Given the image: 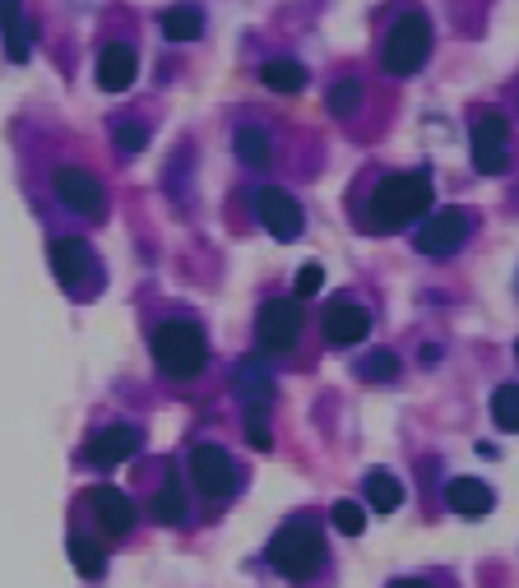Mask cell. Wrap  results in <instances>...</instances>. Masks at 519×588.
Listing matches in <instances>:
<instances>
[{
	"instance_id": "cell-1",
	"label": "cell",
	"mask_w": 519,
	"mask_h": 588,
	"mask_svg": "<svg viewBox=\"0 0 519 588\" xmlns=\"http://www.w3.org/2000/svg\"><path fill=\"white\" fill-rule=\"evenodd\" d=\"M431 209V181L427 171H394V177H385L371 200H367V218L376 232H394V228H408V222L427 218Z\"/></svg>"
},
{
	"instance_id": "cell-2",
	"label": "cell",
	"mask_w": 519,
	"mask_h": 588,
	"mask_svg": "<svg viewBox=\"0 0 519 588\" xmlns=\"http://www.w3.org/2000/svg\"><path fill=\"white\" fill-rule=\"evenodd\" d=\"M265 561L274 565V575H283L288 584H311L330 561V547H325V533L306 519H292L269 538Z\"/></svg>"
},
{
	"instance_id": "cell-3",
	"label": "cell",
	"mask_w": 519,
	"mask_h": 588,
	"mask_svg": "<svg viewBox=\"0 0 519 588\" xmlns=\"http://www.w3.org/2000/svg\"><path fill=\"white\" fill-rule=\"evenodd\" d=\"M153 348V361H159V371L172 375V380H190L204 371V361H210V338L195 320H163L159 330L149 338Z\"/></svg>"
},
{
	"instance_id": "cell-4",
	"label": "cell",
	"mask_w": 519,
	"mask_h": 588,
	"mask_svg": "<svg viewBox=\"0 0 519 588\" xmlns=\"http://www.w3.org/2000/svg\"><path fill=\"white\" fill-rule=\"evenodd\" d=\"M431 56V24L422 14H404L400 24L385 33V51H380V65H385L390 75H418Z\"/></svg>"
},
{
	"instance_id": "cell-5",
	"label": "cell",
	"mask_w": 519,
	"mask_h": 588,
	"mask_svg": "<svg viewBox=\"0 0 519 588\" xmlns=\"http://www.w3.org/2000/svg\"><path fill=\"white\" fill-rule=\"evenodd\" d=\"M260 353H292L302 338V302L298 297H279L260 306V324H255Z\"/></svg>"
},
{
	"instance_id": "cell-6",
	"label": "cell",
	"mask_w": 519,
	"mask_h": 588,
	"mask_svg": "<svg viewBox=\"0 0 519 588\" xmlns=\"http://www.w3.org/2000/svg\"><path fill=\"white\" fill-rule=\"evenodd\" d=\"M51 190H56V200L65 204V209H75L84 218L107 214V190H102V181L93 177V171H84V167L61 163L56 171H51Z\"/></svg>"
},
{
	"instance_id": "cell-7",
	"label": "cell",
	"mask_w": 519,
	"mask_h": 588,
	"mask_svg": "<svg viewBox=\"0 0 519 588\" xmlns=\"http://www.w3.org/2000/svg\"><path fill=\"white\" fill-rule=\"evenodd\" d=\"M51 273L65 292H89L98 283V255L89 241L79 237H56L51 241Z\"/></svg>"
},
{
	"instance_id": "cell-8",
	"label": "cell",
	"mask_w": 519,
	"mask_h": 588,
	"mask_svg": "<svg viewBox=\"0 0 519 588\" xmlns=\"http://www.w3.org/2000/svg\"><path fill=\"white\" fill-rule=\"evenodd\" d=\"M190 482L204 500H228L237 491V463L228 459V449L195 445L190 449Z\"/></svg>"
},
{
	"instance_id": "cell-9",
	"label": "cell",
	"mask_w": 519,
	"mask_h": 588,
	"mask_svg": "<svg viewBox=\"0 0 519 588\" xmlns=\"http://www.w3.org/2000/svg\"><path fill=\"white\" fill-rule=\"evenodd\" d=\"M510 163V126L501 112H482L473 120V167L482 177H501Z\"/></svg>"
},
{
	"instance_id": "cell-10",
	"label": "cell",
	"mask_w": 519,
	"mask_h": 588,
	"mask_svg": "<svg viewBox=\"0 0 519 588\" xmlns=\"http://www.w3.org/2000/svg\"><path fill=\"white\" fill-rule=\"evenodd\" d=\"M469 228H473V218L464 209H436V214L422 218L413 246H418L422 255H455L464 241H469Z\"/></svg>"
},
{
	"instance_id": "cell-11",
	"label": "cell",
	"mask_w": 519,
	"mask_h": 588,
	"mask_svg": "<svg viewBox=\"0 0 519 588\" xmlns=\"http://www.w3.org/2000/svg\"><path fill=\"white\" fill-rule=\"evenodd\" d=\"M255 214H260V222L269 228L274 241H298L302 228H306L302 204L292 200L288 190H279V186H265V190H260V195H255Z\"/></svg>"
},
{
	"instance_id": "cell-12",
	"label": "cell",
	"mask_w": 519,
	"mask_h": 588,
	"mask_svg": "<svg viewBox=\"0 0 519 588\" xmlns=\"http://www.w3.org/2000/svg\"><path fill=\"white\" fill-rule=\"evenodd\" d=\"M84 506H89V514H93V524H98L102 538H126L130 524H135L130 496H126V491H116V487H93Z\"/></svg>"
},
{
	"instance_id": "cell-13",
	"label": "cell",
	"mask_w": 519,
	"mask_h": 588,
	"mask_svg": "<svg viewBox=\"0 0 519 588\" xmlns=\"http://www.w3.org/2000/svg\"><path fill=\"white\" fill-rule=\"evenodd\" d=\"M320 330H325V338L334 343V348H353V343H362L371 334V316L362 310L357 302H330L325 306V316H320Z\"/></svg>"
},
{
	"instance_id": "cell-14",
	"label": "cell",
	"mask_w": 519,
	"mask_h": 588,
	"mask_svg": "<svg viewBox=\"0 0 519 588\" xmlns=\"http://www.w3.org/2000/svg\"><path fill=\"white\" fill-rule=\"evenodd\" d=\"M135 449H140V431L135 426H107L84 445V459H89L93 469H116V463H126Z\"/></svg>"
},
{
	"instance_id": "cell-15",
	"label": "cell",
	"mask_w": 519,
	"mask_h": 588,
	"mask_svg": "<svg viewBox=\"0 0 519 588\" xmlns=\"http://www.w3.org/2000/svg\"><path fill=\"white\" fill-rule=\"evenodd\" d=\"M135 79V47L130 42H107L98 56V89L102 93H126Z\"/></svg>"
},
{
	"instance_id": "cell-16",
	"label": "cell",
	"mask_w": 519,
	"mask_h": 588,
	"mask_svg": "<svg viewBox=\"0 0 519 588\" xmlns=\"http://www.w3.org/2000/svg\"><path fill=\"white\" fill-rule=\"evenodd\" d=\"M445 506L455 510V514L478 519V514H488V510L496 506V496H492L488 482H478V477H455V482L445 487Z\"/></svg>"
},
{
	"instance_id": "cell-17",
	"label": "cell",
	"mask_w": 519,
	"mask_h": 588,
	"mask_svg": "<svg viewBox=\"0 0 519 588\" xmlns=\"http://www.w3.org/2000/svg\"><path fill=\"white\" fill-rule=\"evenodd\" d=\"M149 514L159 519V524H167V528H177V524H186V514H190V500H186V487H181V477L172 473L159 491H153V500H149Z\"/></svg>"
},
{
	"instance_id": "cell-18",
	"label": "cell",
	"mask_w": 519,
	"mask_h": 588,
	"mask_svg": "<svg viewBox=\"0 0 519 588\" xmlns=\"http://www.w3.org/2000/svg\"><path fill=\"white\" fill-rule=\"evenodd\" d=\"M237 399L246 404V408H265L269 404V394H274V385H269V375H265V367H260V361H237Z\"/></svg>"
},
{
	"instance_id": "cell-19",
	"label": "cell",
	"mask_w": 519,
	"mask_h": 588,
	"mask_svg": "<svg viewBox=\"0 0 519 588\" xmlns=\"http://www.w3.org/2000/svg\"><path fill=\"white\" fill-rule=\"evenodd\" d=\"M20 5L24 0H0V33H5V51H10L14 65L28 61V28L20 20Z\"/></svg>"
},
{
	"instance_id": "cell-20",
	"label": "cell",
	"mask_w": 519,
	"mask_h": 588,
	"mask_svg": "<svg viewBox=\"0 0 519 588\" xmlns=\"http://www.w3.org/2000/svg\"><path fill=\"white\" fill-rule=\"evenodd\" d=\"M232 149H237V158L246 167H269V158H274V144H269V135L260 126H237Z\"/></svg>"
},
{
	"instance_id": "cell-21",
	"label": "cell",
	"mask_w": 519,
	"mask_h": 588,
	"mask_svg": "<svg viewBox=\"0 0 519 588\" xmlns=\"http://www.w3.org/2000/svg\"><path fill=\"white\" fill-rule=\"evenodd\" d=\"M163 33H167V42H195L204 33V14L195 5H172L163 14Z\"/></svg>"
},
{
	"instance_id": "cell-22",
	"label": "cell",
	"mask_w": 519,
	"mask_h": 588,
	"mask_svg": "<svg viewBox=\"0 0 519 588\" xmlns=\"http://www.w3.org/2000/svg\"><path fill=\"white\" fill-rule=\"evenodd\" d=\"M367 500H371V510H380V514L400 510V506H404V487H400V477L385 473V469L367 473Z\"/></svg>"
},
{
	"instance_id": "cell-23",
	"label": "cell",
	"mask_w": 519,
	"mask_h": 588,
	"mask_svg": "<svg viewBox=\"0 0 519 588\" xmlns=\"http://www.w3.org/2000/svg\"><path fill=\"white\" fill-rule=\"evenodd\" d=\"M71 561H75V570H79V575L84 579H98L102 575V561H107V557H102V542L98 538H89V533H71Z\"/></svg>"
},
{
	"instance_id": "cell-24",
	"label": "cell",
	"mask_w": 519,
	"mask_h": 588,
	"mask_svg": "<svg viewBox=\"0 0 519 588\" xmlns=\"http://www.w3.org/2000/svg\"><path fill=\"white\" fill-rule=\"evenodd\" d=\"M260 79H265V89H274V93H302L306 89V71L298 61H269L265 71H260Z\"/></svg>"
},
{
	"instance_id": "cell-25",
	"label": "cell",
	"mask_w": 519,
	"mask_h": 588,
	"mask_svg": "<svg viewBox=\"0 0 519 588\" xmlns=\"http://www.w3.org/2000/svg\"><path fill=\"white\" fill-rule=\"evenodd\" d=\"M492 422L501 431H519V385H501L492 394Z\"/></svg>"
},
{
	"instance_id": "cell-26",
	"label": "cell",
	"mask_w": 519,
	"mask_h": 588,
	"mask_svg": "<svg viewBox=\"0 0 519 588\" xmlns=\"http://www.w3.org/2000/svg\"><path fill=\"white\" fill-rule=\"evenodd\" d=\"M357 102H362V79H339L330 89V112L334 116H353Z\"/></svg>"
},
{
	"instance_id": "cell-27",
	"label": "cell",
	"mask_w": 519,
	"mask_h": 588,
	"mask_svg": "<svg viewBox=\"0 0 519 588\" xmlns=\"http://www.w3.org/2000/svg\"><path fill=\"white\" fill-rule=\"evenodd\" d=\"M330 519H334V528H339V533H349V538H357V533L367 528V510H362L357 500H339Z\"/></svg>"
},
{
	"instance_id": "cell-28",
	"label": "cell",
	"mask_w": 519,
	"mask_h": 588,
	"mask_svg": "<svg viewBox=\"0 0 519 588\" xmlns=\"http://www.w3.org/2000/svg\"><path fill=\"white\" fill-rule=\"evenodd\" d=\"M149 144V130L140 126V120H121L116 126V149H121V158H135Z\"/></svg>"
},
{
	"instance_id": "cell-29",
	"label": "cell",
	"mask_w": 519,
	"mask_h": 588,
	"mask_svg": "<svg viewBox=\"0 0 519 588\" xmlns=\"http://www.w3.org/2000/svg\"><path fill=\"white\" fill-rule=\"evenodd\" d=\"M362 375H371V380H394V375H400V357H394V353H371L367 361H362Z\"/></svg>"
},
{
	"instance_id": "cell-30",
	"label": "cell",
	"mask_w": 519,
	"mask_h": 588,
	"mask_svg": "<svg viewBox=\"0 0 519 588\" xmlns=\"http://www.w3.org/2000/svg\"><path fill=\"white\" fill-rule=\"evenodd\" d=\"M320 287H325V269H320V265H306V269L298 273V287H292V297L306 302V297H316Z\"/></svg>"
},
{
	"instance_id": "cell-31",
	"label": "cell",
	"mask_w": 519,
	"mask_h": 588,
	"mask_svg": "<svg viewBox=\"0 0 519 588\" xmlns=\"http://www.w3.org/2000/svg\"><path fill=\"white\" fill-rule=\"evenodd\" d=\"M246 440L255 449H269V426H265V408H246Z\"/></svg>"
},
{
	"instance_id": "cell-32",
	"label": "cell",
	"mask_w": 519,
	"mask_h": 588,
	"mask_svg": "<svg viewBox=\"0 0 519 588\" xmlns=\"http://www.w3.org/2000/svg\"><path fill=\"white\" fill-rule=\"evenodd\" d=\"M390 588H436V584H427V579H394Z\"/></svg>"
},
{
	"instance_id": "cell-33",
	"label": "cell",
	"mask_w": 519,
	"mask_h": 588,
	"mask_svg": "<svg viewBox=\"0 0 519 588\" xmlns=\"http://www.w3.org/2000/svg\"><path fill=\"white\" fill-rule=\"evenodd\" d=\"M515 357H519V348H515Z\"/></svg>"
}]
</instances>
